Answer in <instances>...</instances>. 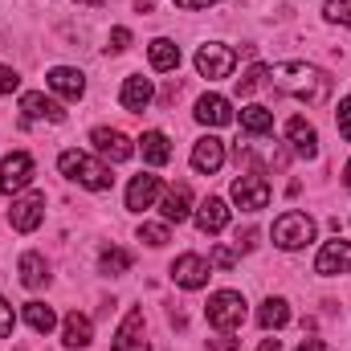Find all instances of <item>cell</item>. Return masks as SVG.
<instances>
[{"label":"cell","instance_id":"22","mask_svg":"<svg viewBox=\"0 0 351 351\" xmlns=\"http://www.w3.org/2000/svg\"><path fill=\"white\" fill-rule=\"evenodd\" d=\"M139 152H143V160H147L152 168H164V164L172 160V143H168V135H164V131H143Z\"/></svg>","mask_w":351,"mask_h":351},{"label":"cell","instance_id":"9","mask_svg":"<svg viewBox=\"0 0 351 351\" xmlns=\"http://www.w3.org/2000/svg\"><path fill=\"white\" fill-rule=\"evenodd\" d=\"M41 221H45V192H29V196L12 200V208H8V225H12L16 233H33Z\"/></svg>","mask_w":351,"mask_h":351},{"label":"cell","instance_id":"39","mask_svg":"<svg viewBox=\"0 0 351 351\" xmlns=\"http://www.w3.org/2000/svg\"><path fill=\"white\" fill-rule=\"evenodd\" d=\"M254 245H258V233H254V229L237 233V250H241V254H245V250H254Z\"/></svg>","mask_w":351,"mask_h":351},{"label":"cell","instance_id":"10","mask_svg":"<svg viewBox=\"0 0 351 351\" xmlns=\"http://www.w3.org/2000/svg\"><path fill=\"white\" fill-rule=\"evenodd\" d=\"M143 311L139 306H131L127 311V319L119 323V331H114V339H110V351H152V343L143 339Z\"/></svg>","mask_w":351,"mask_h":351},{"label":"cell","instance_id":"17","mask_svg":"<svg viewBox=\"0 0 351 351\" xmlns=\"http://www.w3.org/2000/svg\"><path fill=\"white\" fill-rule=\"evenodd\" d=\"M160 213H164V221L168 225H180V221H188L192 217V188L188 184H172L168 192H164V200H160Z\"/></svg>","mask_w":351,"mask_h":351},{"label":"cell","instance_id":"37","mask_svg":"<svg viewBox=\"0 0 351 351\" xmlns=\"http://www.w3.org/2000/svg\"><path fill=\"white\" fill-rule=\"evenodd\" d=\"M241 339H233V331H221L217 339H208V351H237Z\"/></svg>","mask_w":351,"mask_h":351},{"label":"cell","instance_id":"3","mask_svg":"<svg viewBox=\"0 0 351 351\" xmlns=\"http://www.w3.org/2000/svg\"><path fill=\"white\" fill-rule=\"evenodd\" d=\"M269 237H274V245H278V250L294 254V250H302V245H311V241H315V221H311L306 213L290 208V213H282V217L274 221Z\"/></svg>","mask_w":351,"mask_h":351},{"label":"cell","instance_id":"27","mask_svg":"<svg viewBox=\"0 0 351 351\" xmlns=\"http://www.w3.org/2000/svg\"><path fill=\"white\" fill-rule=\"evenodd\" d=\"M241 127H245L250 135H269V131H274V110L262 106V102L241 106Z\"/></svg>","mask_w":351,"mask_h":351},{"label":"cell","instance_id":"35","mask_svg":"<svg viewBox=\"0 0 351 351\" xmlns=\"http://www.w3.org/2000/svg\"><path fill=\"white\" fill-rule=\"evenodd\" d=\"M123 49H131V29L127 25H114L110 29V53H123Z\"/></svg>","mask_w":351,"mask_h":351},{"label":"cell","instance_id":"14","mask_svg":"<svg viewBox=\"0 0 351 351\" xmlns=\"http://www.w3.org/2000/svg\"><path fill=\"white\" fill-rule=\"evenodd\" d=\"M221 164H225V143H221L217 135L196 139V147H192V168L200 176H213V172H221Z\"/></svg>","mask_w":351,"mask_h":351},{"label":"cell","instance_id":"30","mask_svg":"<svg viewBox=\"0 0 351 351\" xmlns=\"http://www.w3.org/2000/svg\"><path fill=\"white\" fill-rule=\"evenodd\" d=\"M265 78H269V66H262V62H258V66H250V70L237 78V90H241V94H254V90L265 82Z\"/></svg>","mask_w":351,"mask_h":351},{"label":"cell","instance_id":"25","mask_svg":"<svg viewBox=\"0 0 351 351\" xmlns=\"http://www.w3.org/2000/svg\"><path fill=\"white\" fill-rule=\"evenodd\" d=\"M290 323V302L286 298H265L258 306V327L262 331H282Z\"/></svg>","mask_w":351,"mask_h":351},{"label":"cell","instance_id":"28","mask_svg":"<svg viewBox=\"0 0 351 351\" xmlns=\"http://www.w3.org/2000/svg\"><path fill=\"white\" fill-rule=\"evenodd\" d=\"M25 323H29L37 335H49V331L58 327V315H53V306H45V302H25Z\"/></svg>","mask_w":351,"mask_h":351},{"label":"cell","instance_id":"16","mask_svg":"<svg viewBox=\"0 0 351 351\" xmlns=\"http://www.w3.org/2000/svg\"><path fill=\"white\" fill-rule=\"evenodd\" d=\"M45 82L53 94H62V98H70V102H78L82 94H86V78H82V70H74V66H53L49 74H45Z\"/></svg>","mask_w":351,"mask_h":351},{"label":"cell","instance_id":"7","mask_svg":"<svg viewBox=\"0 0 351 351\" xmlns=\"http://www.w3.org/2000/svg\"><path fill=\"white\" fill-rule=\"evenodd\" d=\"M33 184V156L29 152H12L0 160V192H25Z\"/></svg>","mask_w":351,"mask_h":351},{"label":"cell","instance_id":"1","mask_svg":"<svg viewBox=\"0 0 351 351\" xmlns=\"http://www.w3.org/2000/svg\"><path fill=\"white\" fill-rule=\"evenodd\" d=\"M269 86L278 90V94H290V98L315 106V102H327V94H331V78H327V70H319V66H306V62H282V66L269 70Z\"/></svg>","mask_w":351,"mask_h":351},{"label":"cell","instance_id":"8","mask_svg":"<svg viewBox=\"0 0 351 351\" xmlns=\"http://www.w3.org/2000/svg\"><path fill=\"white\" fill-rule=\"evenodd\" d=\"M90 143H94V152H98L102 160H110V164H123V160L135 156V143H131L123 131H114V127H94V131H90Z\"/></svg>","mask_w":351,"mask_h":351},{"label":"cell","instance_id":"6","mask_svg":"<svg viewBox=\"0 0 351 351\" xmlns=\"http://www.w3.org/2000/svg\"><path fill=\"white\" fill-rule=\"evenodd\" d=\"M233 204L241 208V213H262L265 204H269V180L262 172H245L233 180Z\"/></svg>","mask_w":351,"mask_h":351},{"label":"cell","instance_id":"13","mask_svg":"<svg viewBox=\"0 0 351 351\" xmlns=\"http://www.w3.org/2000/svg\"><path fill=\"white\" fill-rule=\"evenodd\" d=\"M21 114L33 123V119H45V123H66V110H62V102H53V98H45L41 90H29V94H21Z\"/></svg>","mask_w":351,"mask_h":351},{"label":"cell","instance_id":"26","mask_svg":"<svg viewBox=\"0 0 351 351\" xmlns=\"http://www.w3.org/2000/svg\"><path fill=\"white\" fill-rule=\"evenodd\" d=\"M147 58H152V70H176L180 66V45L176 41H168V37H156L152 45H147Z\"/></svg>","mask_w":351,"mask_h":351},{"label":"cell","instance_id":"44","mask_svg":"<svg viewBox=\"0 0 351 351\" xmlns=\"http://www.w3.org/2000/svg\"><path fill=\"white\" fill-rule=\"evenodd\" d=\"M78 4H102V0H78Z\"/></svg>","mask_w":351,"mask_h":351},{"label":"cell","instance_id":"21","mask_svg":"<svg viewBox=\"0 0 351 351\" xmlns=\"http://www.w3.org/2000/svg\"><path fill=\"white\" fill-rule=\"evenodd\" d=\"M225 225H229V204H225L221 196H208V200L196 208V229L213 237V233H221Z\"/></svg>","mask_w":351,"mask_h":351},{"label":"cell","instance_id":"11","mask_svg":"<svg viewBox=\"0 0 351 351\" xmlns=\"http://www.w3.org/2000/svg\"><path fill=\"white\" fill-rule=\"evenodd\" d=\"M208 274H213V265L204 262L200 254H180L172 262V282L176 286H184V290H200V286H208Z\"/></svg>","mask_w":351,"mask_h":351},{"label":"cell","instance_id":"20","mask_svg":"<svg viewBox=\"0 0 351 351\" xmlns=\"http://www.w3.org/2000/svg\"><path fill=\"white\" fill-rule=\"evenodd\" d=\"M196 119H200L204 127H229V123H233V106H229V98H221V94H204V98L196 102Z\"/></svg>","mask_w":351,"mask_h":351},{"label":"cell","instance_id":"36","mask_svg":"<svg viewBox=\"0 0 351 351\" xmlns=\"http://www.w3.org/2000/svg\"><path fill=\"white\" fill-rule=\"evenodd\" d=\"M21 90V74L12 66H0V94H16Z\"/></svg>","mask_w":351,"mask_h":351},{"label":"cell","instance_id":"19","mask_svg":"<svg viewBox=\"0 0 351 351\" xmlns=\"http://www.w3.org/2000/svg\"><path fill=\"white\" fill-rule=\"evenodd\" d=\"M152 98H156V90H152V78H143V74H131L127 82H123V90H119V102L127 106V110H147L152 106Z\"/></svg>","mask_w":351,"mask_h":351},{"label":"cell","instance_id":"43","mask_svg":"<svg viewBox=\"0 0 351 351\" xmlns=\"http://www.w3.org/2000/svg\"><path fill=\"white\" fill-rule=\"evenodd\" d=\"M343 188L351 192V160H348V172H343Z\"/></svg>","mask_w":351,"mask_h":351},{"label":"cell","instance_id":"4","mask_svg":"<svg viewBox=\"0 0 351 351\" xmlns=\"http://www.w3.org/2000/svg\"><path fill=\"white\" fill-rule=\"evenodd\" d=\"M204 315H208V327H217V331H237V327L245 323V298H241L237 290H217V294L208 298Z\"/></svg>","mask_w":351,"mask_h":351},{"label":"cell","instance_id":"24","mask_svg":"<svg viewBox=\"0 0 351 351\" xmlns=\"http://www.w3.org/2000/svg\"><path fill=\"white\" fill-rule=\"evenodd\" d=\"M21 286L25 290H41L45 282H49V265H45V258L41 254H21Z\"/></svg>","mask_w":351,"mask_h":351},{"label":"cell","instance_id":"33","mask_svg":"<svg viewBox=\"0 0 351 351\" xmlns=\"http://www.w3.org/2000/svg\"><path fill=\"white\" fill-rule=\"evenodd\" d=\"M237 258H241V254H237L233 245H217V250H213V258H208V265H217V269H233Z\"/></svg>","mask_w":351,"mask_h":351},{"label":"cell","instance_id":"31","mask_svg":"<svg viewBox=\"0 0 351 351\" xmlns=\"http://www.w3.org/2000/svg\"><path fill=\"white\" fill-rule=\"evenodd\" d=\"M139 241H147L152 250H160V245H168L172 241V233H168V225H139Z\"/></svg>","mask_w":351,"mask_h":351},{"label":"cell","instance_id":"29","mask_svg":"<svg viewBox=\"0 0 351 351\" xmlns=\"http://www.w3.org/2000/svg\"><path fill=\"white\" fill-rule=\"evenodd\" d=\"M131 262H135V258H131L127 250L110 245V250H102V258H98V269H102V274H110V278H119V274H127V269H131Z\"/></svg>","mask_w":351,"mask_h":351},{"label":"cell","instance_id":"23","mask_svg":"<svg viewBox=\"0 0 351 351\" xmlns=\"http://www.w3.org/2000/svg\"><path fill=\"white\" fill-rule=\"evenodd\" d=\"M90 339H94V323H90L86 315H66V323H62V343L66 348H90Z\"/></svg>","mask_w":351,"mask_h":351},{"label":"cell","instance_id":"15","mask_svg":"<svg viewBox=\"0 0 351 351\" xmlns=\"http://www.w3.org/2000/svg\"><path fill=\"white\" fill-rule=\"evenodd\" d=\"M156 196H160V176H152V172L131 176V184H127V208H131V213L152 208V204H156Z\"/></svg>","mask_w":351,"mask_h":351},{"label":"cell","instance_id":"40","mask_svg":"<svg viewBox=\"0 0 351 351\" xmlns=\"http://www.w3.org/2000/svg\"><path fill=\"white\" fill-rule=\"evenodd\" d=\"M180 8H213V4H221V0H176Z\"/></svg>","mask_w":351,"mask_h":351},{"label":"cell","instance_id":"2","mask_svg":"<svg viewBox=\"0 0 351 351\" xmlns=\"http://www.w3.org/2000/svg\"><path fill=\"white\" fill-rule=\"evenodd\" d=\"M58 168H62L66 180L82 184V188H90V192H106V188L114 184L110 168H106L102 160L86 156V152H62V156H58Z\"/></svg>","mask_w":351,"mask_h":351},{"label":"cell","instance_id":"32","mask_svg":"<svg viewBox=\"0 0 351 351\" xmlns=\"http://www.w3.org/2000/svg\"><path fill=\"white\" fill-rule=\"evenodd\" d=\"M323 16L335 21V25H351V0H327L323 4Z\"/></svg>","mask_w":351,"mask_h":351},{"label":"cell","instance_id":"34","mask_svg":"<svg viewBox=\"0 0 351 351\" xmlns=\"http://www.w3.org/2000/svg\"><path fill=\"white\" fill-rule=\"evenodd\" d=\"M335 127H339L343 139H351V94L339 102V110H335Z\"/></svg>","mask_w":351,"mask_h":351},{"label":"cell","instance_id":"5","mask_svg":"<svg viewBox=\"0 0 351 351\" xmlns=\"http://www.w3.org/2000/svg\"><path fill=\"white\" fill-rule=\"evenodd\" d=\"M233 66H237V49H233V45H225V41H204V45L196 49V74H200V78H208V82L229 78V74H233Z\"/></svg>","mask_w":351,"mask_h":351},{"label":"cell","instance_id":"38","mask_svg":"<svg viewBox=\"0 0 351 351\" xmlns=\"http://www.w3.org/2000/svg\"><path fill=\"white\" fill-rule=\"evenodd\" d=\"M12 323H16V319H12V306L0 298V339H8V335H12Z\"/></svg>","mask_w":351,"mask_h":351},{"label":"cell","instance_id":"41","mask_svg":"<svg viewBox=\"0 0 351 351\" xmlns=\"http://www.w3.org/2000/svg\"><path fill=\"white\" fill-rule=\"evenodd\" d=\"M294 351H327V348H323V339H306V343H298Z\"/></svg>","mask_w":351,"mask_h":351},{"label":"cell","instance_id":"12","mask_svg":"<svg viewBox=\"0 0 351 351\" xmlns=\"http://www.w3.org/2000/svg\"><path fill=\"white\" fill-rule=\"evenodd\" d=\"M315 274L323 278H339V274H351V241H327L315 258Z\"/></svg>","mask_w":351,"mask_h":351},{"label":"cell","instance_id":"18","mask_svg":"<svg viewBox=\"0 0 351 351\" xmlns=\"http://www.w3.org/2000/svg\"><path fill=\"white\" fill-rule=\"evenodd\" d=\"M286 139H290L294 156H302V160H315L319 156V135H315V127L306 119H290L286 123Z\"/></svg>","mask_w":351,"mask_h":351},{"label":"cell","instance_id":"42","mask_svg":"<svg viewBox=\"0 0 351 351\" xmlns=\"http://www.w3.org/2000/svg\"><path fill=\"white\" fill-rule=\"evenodd\" d=\"M258 351H282V348H278V339H262V348Z\"/></svg>","mask_w":351,"mask_h":351}]
</instances>
